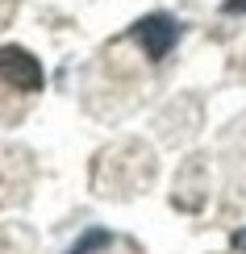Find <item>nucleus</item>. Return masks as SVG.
Wrapping results in <instances>:
<instances>
[{
    "mask_svg": "<svg viewBox=\"0 0 246 254\" xmlns=\"http://www.w3.org/2000/svg\"><path fill=\"white\" fill-rule=\"evenodd\" d=\"M179 34H184V25L175 17H167V13H151V17L138 21V25H130V38L146 50L151 63H163L171 55V46L179 42Z\"/></svg>",
    "mask_w": 246,
    "mask_h": 254,
    "instance_id": "f257e3e1",
    "label": "nucleus"
},
{
    "mask_svg": "<svg viewBox=\"0 0 246 254\" xmlns=\"http://www.w3.org/2000/svg\"><path fill=\"white\" fill-rule=\"evenodd\" d=\"M0 79L17 92H42V83H46L42 63L21 46H0Z\"/></svg>",
    "mask_w": 246,
    "mask_h": 254,
    "instance_id": "f03ea898",
    "label": "nucleus"
},
{
    "mask_svg": "<svg viewBox=\"0 0 246 254\" xmlns=\"http://www.w3.org/2000/svg\"><path fill=\"white\" fill-rule=\"evenodd\" d=\"M113 246V234L109 229H83L76 246H67L63 254H96V250H109Z\"/></svg>",
    "mask_w": 246,
    "mask_h": 254,
    "instance_id": "7ed1b4c3",
    "label": "nucleus"
},
{
    "mask_svg": "<svg viewBox=\"0 0 246 254\" xmlns=\"http://www.w3.org/2000/svg\"><path fill=\"white\" fill-rule=\"evenodd\" d=\"M221 13L234 17V13H246V0H221Z\"/></svg>",
    "mask_w": 246,
    "mask_h": 254,
    "instance_id": "20e7f679",
    "label": "nucleus"
},
{
    "mask_svg": "<svg viewBox=\"0 0 246 254\" xmlns=\"http://www.w3.org/2000/svg\"><path fill=\"white\" fill-rule=\"evenodd\" d=\"M230 246H234V250H246V229H238V234L230 238Z\"/></svg>",
    "mask_w": 246,
    "mask_h": 254,
    "instance_id": "39448f33",
    "label": "nucleus"
}]
</instances>
